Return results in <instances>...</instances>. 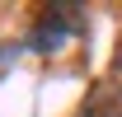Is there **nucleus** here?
<instances>
[{
  "label": "nucleus",
  "instance_id": "nucleus-1",
  "mask_svg": "<svg viewBox=\"0 0 122 117\" xmlns=\"http://www.w3.org/2000/svg\"><path fill=\"white\" fill-rule=\"evenodd\" d=\"M61 42H66V24H56V19H47L42 28H38V38H33L38 52H56Z\"/></svg>",
  "mask_w": 122,
  "mask_h": 117
}]
</instances>
